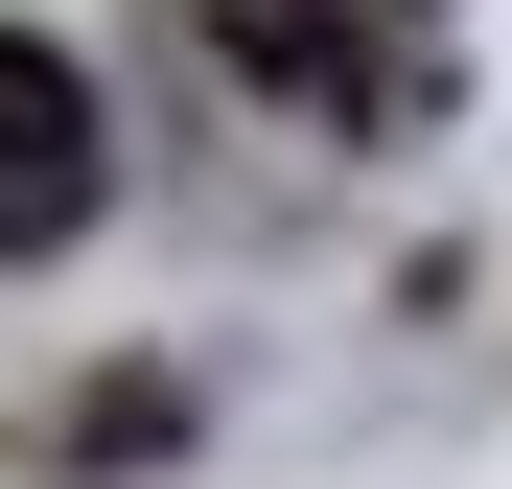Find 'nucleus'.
I'll list each match as a JSON object with an SVG mask.
<instances>
[{
	"label": "nucleus",
	"mask_w": 512,
	"mask_h": 489,
	"mask_svg": "<svg viewBox=\"0 0 512 489\" xmlns=\"http://www.w3.org/2000/svg\"><path fill=\"white\" fill-rule=\"evenodd\" d=\"M210 47H233V94H280V117H419L443 94V24L419 0H210Z\"/></svg>",
	"instance_id": "nucleus-1"
},
{
	"label": "nucleus",
	"mask_w": 512,
	"mask_h": 489,
	"mask_svg": "<svg viewBox=\"0 0 512 489\" xmlns=\"http://www.w3.org/2000/svg\"><path fill=\"white\" fill-rule=\"evenodd\" d=\"M94 70H70L47 24H0V257H47V233H94Z\"/></svg>",
	"instance_id": "nucleus-2"
}]
</instances>
